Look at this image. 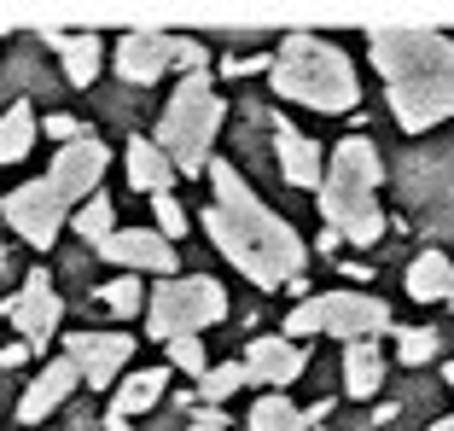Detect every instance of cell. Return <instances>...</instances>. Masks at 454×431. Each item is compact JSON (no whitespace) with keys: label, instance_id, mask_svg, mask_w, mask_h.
<instances>
[{"label":"cell","instance_id":"1","mask_svg":"<svg viewBox=\"0 0 454 431\" xmlns=\"http://www.w3.org/2000/svg\"><path fill=\"white\" fill-rule=\"evenodd\" d=\"M204 176H210V187H215V204H210V216H204L210 245L245 274V280L262 286V292L297 286V274H303V263H309V245L297 239V228L286 216L268 210L227 158H210Z\"/></svg>","mask_w":454,"mask_h":431},{"label":"cell","instance_id":"2","mask_svg":"<svg viewBox=\"0 0 454 431\" xmlns=\"http://www.w3.org/2000/svg\"><path fill=\"white\" fill-rule=\"evenodd\" d=\"M367 53H373L390 111L408 135H426L454 117V35H442V29H367Z\"/></svg>","mask_w":454,"mask_h":431},{"label":"cell","instance_id":"3","mask_svg":"<svg viewBox=\"0 0 454 431\" xmlns=\"http://www.w3.org/2000/svg\"><path fill=\"white\" fill-rule=\"evenodd\" d=\"M379 181L385 163L367 135H344L326 152V181H321V216L326 228L349 245H379L385 239V216H379Z\"/></svg>","mask_w":454,"mask_h":431},{"label":"cell","instance_id":"4","mask_svg":"<svg viewBox=\"0 0 454 431\" xmlns=\"http://www.w3.org/2000/svg\"><path fill=\"white\" fill-rule=\"evenodd\" d=\"M268 82L274 94L292 99V106H309V111H349L361 99V82H356V65L344 59V47L321 35H292L280 41V53L268 59Z\"/></svg>","mask_w":454,"mask_h":431},{"label":"cell","instance_id":"5","mask_svg":"<svg viewBox=\"0 0 454 431\" xmlns=\"http://www.w3.org/2000/svg\"><path fill=\"white\" fill-rule=\"evenodd\" d=\"M215 129H222V99H215V82L204 76H181L175 99L158 117V152L181 169V176H204L210 169V146Z\"/></svg>","mask_w":454,"mask_h":431},{"label":"cell","instance_id":"6","mask_svg":"<svg viewBox=\"0 0 454 431\" xmlns=\"http://www.w3.org/2000/svg\"><path fill=\"white\" fill-rule=\"evenodd\" d=\"M390 326V310L385 297L373 292H321V297H303L292 315H286V338H344V344H373L379 333Z\"/></svg>","mask_w":454,"mask_h":431},{"label":"cell","instance_id":"7","mask_svg":"<svg viewBox=\"0 0 454 431\" xmlns=\"http://www.w3.org/2000/svg\"><path fill=\"white\" fill-rule=\"evenodd\" d=\"M227 321V292L210 274H187V280H163L146 303V333L152 338H199L204 326Z\"/></svg>","mask_w":454,"mask_h":431},{"label":"cell","instance_id":"8","mask_svg":"<svg viewBox=\"0 0 454 431\" xmlns=\"http://www.w3.org/2000/svg\"><path fill=\"white\" fill-rule=\"evenodd\" d=\"M65 216H70V204L59 199L47 181H24V187H12L0 199V222H6L18 239H29L35 251H47V245L65 233Z\"/></svg>","mask_w":454,"mask_h":431},{"label":"cell","instance_id":"9","mask_svg":"<svg viewBox=\"0 0 454 431\" xmlns=\"http://www.w3.org/2000/svg\"><path fill=\"white\" fill-rule=\"evenodd\" d=\"M0 310H6V321L18 326V338H24L29 350H41V344L59 333V321H65V297L53 292L47 269H29V274H24V286H18V292L6 297Z\"/></svg>","mask_w":454,"mask_h":431},{"label":"cell","instance_id":"10","mask_svg":"<svg viewBox=\"0 0 454 431\" xmlns=\"http://www.w3.org/2000/svg\"><path fill=\"white\" fill-rule=\"evenodd\" d=\"M106 169H111V152L99 146L94 135H82V140H70V146L53 152L47 187H53L65 204H88V199H94V187L106 181Z\"/></svg>","mask_w":454,"mask_h":431},{"label":"cell","instance_id":"11","mask_svg":"<svg viewBox=\"0 0 454 431\" xmlns=\"http://www.w3.org/2000/svg\"><path fill=\"white\" fill-rule=\"evenodd\" d=\"M99 256H111L129 274H163V280H175V245L158 228H117L99 245Z\"/></svg>","mask_w":454,"mask_h":431},{"label":"cell","instance_id":"12","mask_svg":"<svg viewBox=\"0 0 454 431\" xmlns=\"http://www.w3.org/2000/svg\"><path fill=\"white\" fill-rule=\"evenodd\" d=\"M65 356L76 362V373L88 379V385H117V373L134 356V338H122V333H76V338H65Z\"/></svg>","mask_w":454,"mask_h":431},{"label":"cell","instance_id":"13","mask_svg":"<svg viewBox=\"0 0 454 431\" xmlns=\"http://www.w3.org/2000/svg\"><path fill=\"white\" fill-rule=\"evenodd\" d=\"M245 385H297V373H303V344H292V338H251V350H245Z\"/></svg>","mask_w":454,"mask_h":431},{"label":"cell","instance_id":"14","mask_svg":"<svg viewBox=\"0 0 454 431\" xmlns=\"http://www.w3.org/2000/svg\"><path fill=\"white\" fill-rule=\"evenodd\" d=\"M169 70V35L163 29H129L117 41V76L134 82V88H146Z\"/></svg>","mask_w":454,"mask_h":431},{"label":"cell","instance_id":"15","mask_svg":"<svg viewBox=\"0 0 454 431\" xmlns=\"http://www.w3.org/2000/svg\"><path fill=\"white\" fill-rule=\"evenodd\" d=\"M274 152H280V176L292 181V187H315V192H321V181H326L321 146H315L309 135H297L280 111H274Z\"/></svg>","mask_w":454,"mask_h":431},{"label":"cell","instance_id":"16","mask_svg":"<svg viewBox=\"0 0 454 431\" xmlns=\"http://www.w3.org/2000/svg\"><path fill=\"white\" fill-rule=\"evenodd\" d=\"M76 385H82V373H76V362H70V356H59V362H47V367H41V379L29 385L24 396H18V419H24V426H35V419H47V414H53V408L65 403L70 391H76Z\"/></svg>","mask_w":454,"mask_h":431},{"label":"cell","instance_id":"17","mask_svg":"<svg viewBox=\"0 0 454 431\" xmlns=\"http://www.w3.org/2000/svg\"><path fill=\"white\" fill-rule=\"evenodd\" d=\"M169 391V367H140V373H129L117 385V396H111V414H106V431H129L134 414H146L158 396Z\"/></svg>","mask_w":454,"mask_h":431},{"label":"cell","instance_id":"18","mask_svg":"<svg viewBox=\"0 0 454 431\" xmlns=\"http://www.w3.org/2000/svg\"><path fill=\"white\" fill-rule=\"evenodd\" d=\"M41 41L53 47L59 59H65V76L70 88H88V82L99 76V53H106V41L99 35H70V29H41Z\"/></svg>","mask_w":454,"mask_h":431},{"label":"cell","instance_id":"19","mask_svg":"<svg viewBox=\"0 0 454 431\" xmlns=\"http://www.w3.org/2000/svg\"><path fill=\"white\" fill-rule=\"evenodd\" d=\"M449 292H454V263L442 251H419L408 263V297L414 303H442Z\"/></svg>","mask_w":454,"mask_h":431},{"label":"cell","instance_id":"20","mask_svg":"<svg viewBox=\"0 0 454 431\" xmlns=\"http://www.w3.org/2000/svg\"><path fill=\"white\" fill-rule=\"evenodd\" d=\"M129 187L152 192V199L175 187V163L158 152V140H129Z\"/></svg>","mask_w":454,"mask_h":431},{"label":"cell","instance_id":"21","mask_svg":"<svg viewBox=\"0 0 454 431\" xmlns=\"http://www.w3.org/2000/svg\"><path fill=\"white\" fill-rule=\"evenodd\" d=\"M379 385H385V356H379V344H349L344 350V391L356 396V403H367V396H379Z\"/></svg>","mask_w":454,"mask_h":431},{"label":"cell","instance_id":"22","mask_svg":"<svg viewBox=\"0 0 454 431\" xmlns=\"http://www.w3.org/2000/svg\"><path fill=\"white\" fill-rule=\"evenodd\" d=\"M251 431H309V419L286 391H268V396H256V408H251Z\"/></svg>","mask_w":454,"mask_h":431},{"label":"cell","instance_id":"23","mask_svg":"<svg viewBox=\"0 0 454 431\" xmlns=\"http://www.w3.org/2000/svg\"><path fill=\"white\" fill-rule=\"evenodd\" d=\"M35 146V111L29 106H6L0 111V163H18Z\"/></svg>","mask_w":454,"mask_h":431},{"label":"cell","instance_id":"24","mask_svg":"<svg viewBox=\"0 0 454 431\" xmlns=\"http://www.w3.org/2000/svg\"><path fill=\"white\" fill-rule=\"evenodd\" d=\"M70 228H76V239H82V245H94V251H99V245H106L111 233H117V216H111V199H99V192H94V199H88V204L76 210V222H70Z\"/></svg>","mask_w":454,"mask_h":431},{"label":"cell","instance_id":"25","mask_svg":"<svg viewBox=\"0 0 454 431\" xmlns=\"http://www.w3.org/2000/svg\"><path fill=\"white\" fill-rule=\"evenodd\" d=\"M99 303H106L111 315H134L146 303V286H140V274H117L111 286H99Z\"/></svg>","mask_w":454,"mask_h":431},{"label":"cell","instance_id":"26","mask_svg":"<svg viewBox=\"0 0 454 431\" xmlns=\"http://www.w3.org/2000/svg\"><path fill=\"white\" fill-rule=\"evenodd\" d=\"M245 385V367L239 362H222V367H210V373L199 379V391H204V403H227V396Z\"/></svg>","mask_w":454,"mask_h":431},{"label":"cell","instance_id":"27","mask_svg":"<svg viewBox=\"0 0 454 431\" xmlns=\"http://www.w3.org/2000/svg\"><path fill=\"white\" fill-rule=\"evenodd\" d=\"M169 362L181 367V373H192V379L210 373V362H204V344H199V338H169Z\"/></svg>","mask_w":454,"mask_h":431},{"label":"cell","instance_id":"28","mask_svg":"<svg viewBox=\"0 0 454 431\" xmlns=\"http://www.w3.org/2000/svg\"><path fill=\"white\" fill-rule=\"evenodd\" d=\"M152 210H158V233L163 239H181V233H187V210H181V199H169V192H158V199H152Z\"/></svg>","mask_w":454,"mask_h":431},{"label":"cell","instance_id":"29","mask_svg":"<svg viewBox=\"0 0 454 431\" xmlns=\"http://www.w3.org/2000/svg\"><path fill=\"white\" fill-rule=\"evenodd\" d=\"M431 356H437V333H431V326H414V333H402V362H408V367L431 362Z\"/></svg>","mask_w":454,"mask_h":431},{"label":"cell","instance_id":"30","mask_svg":"<svg viewBox=\"0 0 454 431\" xmlns=\"http://www.w3.org/2000/svg\"><path fill=\"white\" fill-rule=\"evenodd\" d=\"M169 65H181L187 76H199V70H204V41H192V35H169Z\"/></svg>","mask_w":454,"mask_h":431},{"label":"cell","instance_id":"31","mask_svg":"<svg viewBox=\"0 0 454 431\" xmlns=\"http://www.w3.org/2000/svg\"><path fill=\"white\" fill-rule=\"evenodd\" d=\"M41 129H47V135H53L59 146H70V140H82V135H88V129H82L76 117H47V122H41Z\"/></svg>","mask_w":454,"mask_h":431},{"label":"cell","instance_id":"32","mask_svg":"<svg viewBox=\"0 0 454 431\" xmlns=\"http://www.w3.org/2000/svg\"><path fill=\"white\" fill-rule=\"evenodd\" d=\"M192 431H227V419L215 408H204V414H192Z\"/></svg>","mask_w":454,"mask_h":431},{"label":"cell","instance_id":"33","mask_svg":"<svg viewBox=\"0 0 454 431\" xmlns=\"http://www.w3.org/2000/svg\"><path fill=\"white\" fill-rule=\"evenodd\" d=\"M29 356V344H6V350H0V367H18Z\"/></svg>","mask_w":454,"mask_h":431},{"label":"cell","instance_id":"34","mask_svg":"<svg viewBox=\"0 0 454 431\" xmlns=\"http://www.w3.org/2000/svg\"><path fill=\"white\" fill-rule=\"evenodd\" d=\"M442 385H449V391H454V362H449V367H442Z\"/></svg>","mask_w":454,"mask_h":431},{"label":"cell","instance_id":"35","mask_svg":"<svg viewBox=\"0 0 454 431\" xmlns=\"http://www.w3.org/2000/svg\"><path fill=\"white\" fill-rule=\"evenodd\" d=\"M431 431H454V414H449V419H437V426H431Z\"/></svg>","mask_w":454,"mask_h":431},{"label":"cell","instance_id":"36","mask_svg":"<svg viewBox=\"0 0 454 431\" xmlns=\"http://www.w3.org/2000/svg\"><path fill=\"white\" fill-rule=\"evenodd\" d=\"M449 303H454V292H449Z\"/></svg>","mask_w":454,"mask_h":431},{"label":"cell","instance_id":"37","mask_svg":"<svg viewBox=\"0 0 454 431\" xmlns=\"http://www.w3.org/2000/svg\"><path fill=\"white\" fill-rule=\"evenodd\" d=\"M0 315H6V310H0Z\"/></svg>","mask_w":454,"mask_h":431}]
</instances>
